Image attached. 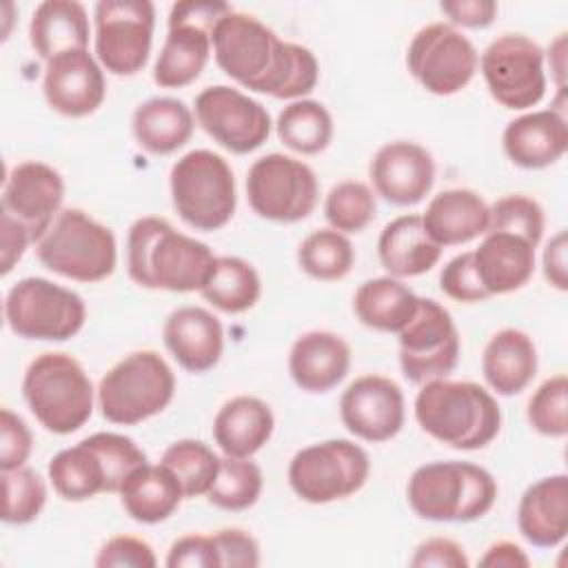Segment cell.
Segmentation results:
<instances>
[{
	"instance_id": "6da1fadb",
	"label": "cell",
	"mask_w": 568,
	"mask_h": 568,
	"mask_svg": "<svg viewBox=\"0 0 568 568\" xmlns=\"http://www.w3.org/2000/svg\"><path fill=\"white\" fill-rule=\"evenodd\" d=\"M217 67L248 91L277 100H302L320 80V64L308 47L282 40L248 13L229 11L211 33Z\"/></svg>"
},
{
	"instance_id": "7a4b0ae2",
	"label": "cell",
	"mask_w": 568,
	"mask_h": 568,
	"mask_svg": "<svg viewBox=\"0 0 568 568\" xmlns=\"http://www.w3.org/2000/svg\"><path fill=\"white\" fill-rule=\"evenodd\" d=\"M213 262L209 244L175 231L164 217L146 215L129 226L126 273L142 288L202 291Z\"/></svg>"
},
{
	"instance_id": "3957f363",
	"label": "cell",
	"mask_w": 568,
	"mask_h": 568,
	"mask_svg": "<svg viewBox=\"0 0 568 568\" xmlns=\"http://www.w3.org/2000/svg\"><path fill=\"white\" fill-rule=\"evenodd\" d=\"M413 410L426 435L457 450H479L501 428L497 399L477 382L446 377L426 382L415 397Z\"/></svg>"
},
{
	"instance_id": "277c9868",
	"label": "cell",
	"mask_w": 568,
	"mask_h": 568,
	"mask_svg": "<svg viewBox=\"0 0 568 568\" xmlns=\"http://www.w3.org/2000/svg\"><path fill=\"white\" fill-rule=\"evenodd\" d=\"M406 499L426 521L468 524L493 508L497 481L484 466L470 462H430L413 470Z\"/></svg>"
},
{
	"instance_id": "5b68a950",
	"label": "cell",
	"mask_w": 568,
	"mask_h": 568,
	"mask_svg": "<svg viewBox=\"0 0 568 568\" xmlns=\"http://www.w3.org/2000/svg\"><path fill=\"white\" fill-rule=\"evenodd\" d=\"M22 397L53 435H71L93 415L95 390L82 364L69 353H42L24 371Z\"/></svg>"
},
{
	"instance_id": "8992f818",
	"label": "cell",
	"mask_w": 568,
	"mask_h": 568,
	"mask_svg": "<svg viewBox=\"0 0 568 568\" xmlns=\"http://www.w3.org/2000/svg\"><path fill=\"white\" fill-rule=\"evenodd\" d=\"M175 395V375L155 351H135L111 366L98 384L102 417L118 426H135L162 413Z\"/></svg>"
},
{
	"instance_id": "52a82bcc",
	"label": "cell",
	"mask_w": 568,
	"mask_h": 568,
	"mask_svg": "<svg viewBox=\"0 0 568 568\" xmlns=\"http://www.w3.org/2000/svg\"><path fill=\"white\" fill-rule=\"evenodd\" d=\"M175 213L195 231H217L231 222L237 206L231 164L209 149L184 153L169 173Z\"/></svg>"
},
{
	"instance_id": "ba28073f",
	"label": "cell",
	"mask_w": 568,
	"mask_h": 568,
	"mask_svg": "<svg viewBox=\"0 0 568 568\" xmlns=\"http://www.w3.org/2000/svg\"><path fill=\"white\" fill-rule=\"evenodd\" d=\"M36 253L44 268L75 282L106 280L118 264L113 231L82 209H62Z\"/></svg>"
},
{
	"instance_id": "9c48e42d",
	"label": "cell",
	"mask_w": 568,
	"mask_h": 568,
	"mask_svg": "<svg viewBox=\"0 0 568 568\" xmlns=\"http://www.w3.org/2000/svg\"><path fill=\"white\" fill-rule=\"evenodd\" d=\"M4 320L11 333L38 342H67L87 322L84 300L47 277H22L4 297Z\"/></svg>"
},
{
	"instance_id": "30bf717a",
	"label": "cell",
	"mask_w": 568,
	"mask_h": 568,
	"mask_svg": "<svg viewBox=\"0 0 568 568\" xmlns=\"http://www.w3.org/2000/svg\"><path fill=\"white\" fill-rule=\"evenodd\" d=\"M233 7L226 2H175L169 11L166 38L153 67V82L162 89H182L195 82L213 51V27Z\"/></svg>"
},
{
	"instance_id": "8fae6325",
	"label": "cell",
	"mask_w": 568,
	"mask_h": 568,
	"mask_svg": "<svg viewBox=\"0 0 568 568\" xmlns=\"http://www.w3.org/2000/svg\"><path fill=\"white\" fill-rule=\"evenodd\" d=\"M371 475L368 453L351 439H326L297 450L288 486L306 504H331L362 490Z\"/></svg>"
},
{
	"instance_id": "7c38bea8",
	"label": "cell",
	"mask_w": 568,
	"mask_h": 568,
	"mask_svg": "<svg viewBox=\"0 0 568 568\" xmlns=\"http://www.w3.org/2000/svg\"><path fill=\"white\" fill-rule=\"evenodd\" d=\"M246 197L260 217L293 224L315 211L320 182L306 162L284 153H268L251 164L246 173Z\"/></svg>"
},
{
	"instance_id": "4fadbf2b",
	"label": "cell",
	"mask_w": 568,
	"mask_h": 568,
	"mask_svg": "<svg viewBox=\"0 0 568 568\" xmlns=\"http://www.w3.org/2000/svg\"><path fill=\"white\" fill-rule=\"evenodd\" d=\"M544 49L524 33L495 38L479 55V71L495 102L524 111L541 102L546 93Z\"/></svg>"
},
{
	"instance_id": "5bb4252c",
	"label": "cell",
	"mask_w": 568,
	"mask_h": 568,
	"mask_svg": "<svg viewBox=\"0 0 568 568\" xmlns=\"http://www.w3.org/2000/svg\"><path fill=\"white\" fill-rule=\"evenodd\" d=\"M95 58L113 75H135L144 69L153 29L155 7L149 0H100L93 9Z\"/></svg>"
},
{
	"instance_id": "9a60e30c",
	"label": "cell",
	"mask_w": 568,
	"mask_h": 568,
	"mask_svg": "<svg viewBox=\"0 0 568 568\" xmlns=\"http://www.w3.org/2000/svg\"><path fill=\"white\" fill-rule=\"evenodd\" d=\"M406 67L428 93L455 95L475 78L479 69V53L453 24L430 22L408 42Z\"/></svg>"
},
{
	"instance_id": "2e32d148",
	"label": "cell",
	"mask_w": 568,
	"mask_h": 568,
	"mask_svg": "<svg viewBox=\"0 0 568 568\" xmlns=\"http://www.w3.org/2000/svg\"><path fill=\"white\" fill-rule=\"evenodd\" d=\"M399 366L408 382L426 384L448 377L459 359V331L448 308L430 297H419L415 317L397 333Z\"/></svg>"
},
{
	"instance_id": "e0dca14e",
	"label": "cell",
	"mask_w": 568,
	"mask_h": 568,
	"mask_svg": "<svg viewBox=\"0 0 568 568\" xmlns=\"http://www.w3.org/2000/svg\"><path fill=\"white\" fill-rule=\"evenodd\" d=\"M197 124L226 151L246 155L260 149L273 129L266 106L229 84H213L195 98Z\"/></svg>"
},
{
	"instance_id": "ac0fdd59",
	"label": "cell",
	"mask_w": 568,
	"mask_h": 568,
	"mask_svg": "<svg viewBox=\"0 0 568 568\" xmlns=\"http://www.w3.org/2000/svg\"><path fill=\"white\" fill-rule=\"evenodd\" d=\"M62 175L51 164L27 160L16 164L4 178L0 215L11 217L27 229L33 244H38L62 211Z\"/></svg>"
},
{
	"instance_id": "d6986e66",
	"label": "cell",
	"mask_w": 568,
	"mask_h": 568,
	"mask_svg": "<svg viewBox=\"0 0 568 568\" xmlns=\"http://www.w3.org/2000/svg\"><path fill=\"white\" fill-rule=\"evenodd\" d=\"M339 417L351 435L371 444L388 442L404 426V393L390 377L362 375L342 393Z\"/></svg>"
},
{
	"instance_id": "ffe728a7",
	"label": "cell",
	"mask_w": 568,
	"mask_h": 568,
	"mask_svg": "<svg viewBox=\"0 0 568 568\" xmlns=\"http://www.w3.org/2000/svg\"><path fill=\"white\" fill-rule=\"evenodd\" d=\"M42 91L55 113L67 118L91 115L106 95L104 69L89 49L58 53L44 67Z\"/></svg>"
},
{
	"instance_id": "44dd1931",
	"label": "cell",
	"mask_w": 568,
	"mask_h": 568,
	"mask_svg": "<svg viewBox=\"0 0 568 568\" xmlns=\"http://www.w3.org/2000/svg\"><path fill=\"white\" fill-rule=\"evenodd\" d=\"M377 195L395 206L422 202L435 184V160L428 149L410 140L386 142L368 166Z\"/></svg>"
},
{
	"instance_id": "7402d4cb",
	"label": "cell",
	"mask_w": 568,
	"mask_h": 568,
	"mask_svg": "<svg viewBox=\"0 0 568 568\" xmlns=\"http://www.w3.org/2000/svg\"><path fill=\"white\" fill-rule=\"evenodd\" d=\"M162 339L173 359L189 373H206L217 366L224 353V328L202 306H180L169 313Z\"/></svg>"
},
{
	"instance_id": "603a6c76",
	"label": "cell",
	"mask_w": 568,
	"mask_h": 568,
	"mask_svg": "<svg viewBox=\"0 0 568 568\" xmlns=\"http://www.w3.org/2000/svg\"><path fill=\"white\" fill-rule=\"evenodd\" d=\"M506 158L535 171L559 162L568 149V124L557 109H541L510 120L501 135Z\"/></svg>"
},
{
	"instance_id": "cb8c5ba5",
	"label": "cell",
	"mask_w": 568,
	"mask_h": 568,
	"mask_svg": "<svg viewBox=\"0 0 568 568\" xmlns=\"http://www.w3.org/2000/svg\"><path fill=\"white\" fill-rule=\"evenodd\" d=\"M535 248L515 233H484V240L473 251V262L488 297L515 293L530 282L535 273Z\"/></svg>"
},
{
	"instance_id": "d4e9b609",
	"label": "cell",
	"mask_w": 568,
	"mask_h": 568,
	"mask_svg": "<svg viewBox=\"0 0 568 568\" xmlns=\"http://www.w3.org/2000/svg\"><path fill=\"white\" fill-rule=\"evenodd\" d=\"M351 368V346L331 331H308L300 335L288 353V373L297 388L306 393L333 390Z\"/></svg>"
},
{
	"instance_id": "484cf974",
	"label": "cell",
	"mask_w": 568,
	"mask_h": 568,
	"mask_svg": "<svg viewBox=\"0 0 568 568\" xmlns=\"http://www.w3.org/2000/svg\"><path fill=\"white\" fill-rule=\"evenodd\" d=\"M517 528L535 548H555L568 535V477L564 473L530 484L517 506Z\"/></svg>"
},
{
	"instance_id": "4316f807",
	"label": "cell",
	"mask_w": 568,
	"mask_h": 568,
	"mask_svg": "<svg viewBox=\"0 0 568 568\" xmlns=\"http://www.w3.org/2000/svg\"><path fill=\"white\" fill-rule=\"evenodd\" d=\"M422 222L428 235L444 248L484 235L490 211L486 200L473 189H446L428 202Z\"/></svg>"
},
{
	"instance_id": "83f0119b",
	"label": "cell",
	"mask_w": 568,
	"mask_h": 568,
	"mask_svg": "<svg viewBox=\"0 0 568 568\" xmlns=\"http://www.w3.org/2000/svg\"><path fill=\"white\" fill-rule=\"evenodd\" d=\"M271 406L253 395H237L213 417V439L226 457H253L273 435Z\"/></svg>"
},
{
	"instance_id": "f1b7e54d",
	"label": "cell",
	"mask_w": 568,
	"mask_h": 568,
	"mask_svg": "<svg viewBox=\"0 0 568 568\" xmlns=\"http://www.w3.org/2000/svg\"><path fill=\"white\" fill-rule=\"evenodd\" d=\"M537 364L535 342L519 328L497 331L481 353L484 379L497 395L504 397L526 390L537 375Z\"/></svg>"
},
{
	"instance_id": "f546056e",
	"label": "cell",
	"mask_w": 568,
	"mask_h": 568,
	"mask_svg": "<svg viewBox=\"0 0 568 568\" xmlns=\"http://www.w3.org/2000/svg\"><path fill=\"white\" fill-rule=\"evenodd\" d=\"M377 255L390 277H417L428 273L442 257V246L424 229L422 215L390 220L377 240Z\"/></svg>"
},
{
	"instance_id": "4dcf8cb0",
	"label": "cell",
	"mask_w": 568,
	"mask_h": 568,
	"mask_svg": "<svg viewBox=\"0 0 568 568\" xmlns=\"http://www.w3.org/2000/svg\"><path fill=\"white\" fill-rule=\"evenodd\" d=\"M195 129L193 111L178 98H149L131 118V131L140 149L151 155H171L182 149Z\"/></svg>"
},
{
	"instance_id": "1f68e13d",
	"label": "cell",
	"mask_w": 568,
	"mask_h": 568,
	"mask_svg": "<svg viewBox=\"0 0 568 568\" xmlns=\"http://www.w3.org/2000/svg\"><path fill=\"white\" fill-rule=\"evenodd\" d=\"M124 513L138 524L166 521L182 504L184 490L171 468L160 464L138 466L120 488Z\"/></svg>"
},
{
	"instance_id": "d6a6232c",
	"label": "cell",
	"mask_w": 568,
	"mask_h": 568,
	"mask_svg": "<svg viewBox=\"0 0 568 568\" xmlns=\"http://www.w3.org/2000/svg\"><path fill=\"white\" fill-rule=\"evenodd\" d=\"M89 16L82 2L44 0L33 9L29 42L44 62L64 51L89 49Z\"/></svg>"
},
{
	"instance_id": "836d02e7",
	"label": "cell",
	"mask_w": 568,
	"mask_h": 568,
	"mask_svg": "<svg viewBox=\"0 0 568 568\" xmlns=\"http://www.w3.org/2000/svg\"><path fill=\"white\" fill-rule=\"evenodd\" d=\"M417 308L419 295L390 275L362 282L353 295L357 320L379 333H399L415 317Z\"/></svg>"
},
{
	"instance_id": "e575fe53",
	"label": "cell",
	"mask_w": 568,
	"mask_h": 568,
	"mask_svg": "<svg viewBox=\"0 0 568 568\" xmlns=\"http://www.w3.org/2000/svg\"><path fill=\"white\" fill-rule=\"evenodd\" d=\"M47 473L53 490L67 501H87L100 493H109L104 464L87 439L55 453Z\"/></svg>"
},
{
	"instance_id": "d590c367",
	"label": "cell",
	"mask_w": 568,
	"mask_h": 568,
	"mask_svg": "<svg viewBox=\"0 0 568 568\" xmlns=\"http://www.w3.org/2000/svg\"><path fill=\"white\" fill-rule=\"evenodd\" d=\"M200 293L217 311L235 315L257 304L262 280L251 262L235 255H215L209 280Z\"/></svg>"
},
{
	"instance_id": "8d00e7d4",
	"label": "cell",
	"mask_w": 568,
	"mask_h": 568,
	"mask_svg": "<svg viewBox=\"0 0 568 568\" xmlns=\"http://www.w3.org/2000/svg\"><path fill=\"white\" fill-rule=\"evenodd\" d=\"M275 131L286 149L300 155H317L331 144L335 124L322 102L302 98L280 111Z\"/></svg>"
},
{
	"instance_id": "74e56055",
	"label": "cell",
	"mask_w": 568,
	"mask_h": 568,
	"mask_svg": "<svg viewBox=\"0 0 568 568\" xmlns=\"http://www.w3.org/2000/svg\"><path fill=\"white\" fill-rule=\"evenodd\" d=\"M297 264L317 282H337L351 273L355 248L344 233L335 229H317L300 242Z\"/></svg>"
},
{
	"instance_id": "f35d334b",
	"label": "cell",
	"mask_w": 568,
	"mask_h": 568,
	"mask_svg": "<svg viewBox=\"0 0 568 568\" xmlns=\"http://www.w3.org/2000/svg\"><path fill=\"white\" fill-rule=\"evenodd\" d=\"M264 488L262 470L251 457H222L217 477L206 493L211 506L229 513H240L260 499Z\"/></svg>"
},
{
	"instance_id": "ab89813d",
	"label": "cell",
	"mask_w": 568,
	"mask_h": 568,
	"mask_svg": "<svg viewBox=\"0 0 568 568\" xmlns=\"http://www.w3.org/2000/svg\"><path fill=\"white\" fill-rule=\"evenodd\" d=\"M160 462L173 470L184 497H202L211 490L222 457L200 439H178L162 453Z\"/></svg>"
},
{
	"instance_id": "60d3db41",
	"label": "cell",
	"mask_w": 568,
	"mask_h": 568,
	"mask_svg": "<svg viewBox=\"0 0 568 568\" xmlns=\"http://www.w3.org/2000/svg\"><path fill=\"white\" fill-rule=\"evenodd\" d=\"M377 204L368 184L357 180H342L326 193L324 217L331 229L351 235L362 233L375 217Z\"/></svg>"
},
{
	"instance_id": "b9f144b4",
	"label": "cell",
	"mask_w": 568,
	"mask_h": 568,
	"mask_svg": "<svg viewBox=\"0 0 568 568\" xmlns=\"http://www.w3.org/2000/svg\"><path fill=\"white\" fill-rule=\"evenodd\" d=\"M2 521L24 526L40 517L47 504L44 479L29 466L2 470Z\"/></svg>"
},
{
	"instance_id": "7bdbcfd3",
	"label": "cell",
	"mask_w": 568,
	"mask_h": 568,
	"mask_svg": "<svg viewBox=\"0 0 568 568\" xmlns=\"http://www.w3.org/2000/svg\"><path fill=\"white\" fill-rule=\"evenodd\" d=\"M532 430L546 437H566L568 433V377L564 373L548 377L528 399L526 408Z\"/></svg>"
},
{
	"instance_id": "ee69618b",
	"label": "cell",
	"mask_w": 568,
	"mask_h": 568,
	"mask_svg": "<svg viewBox=\"0 0 568 568\" xmlns=\"http://www.w3.org/2000/svg\"><path fill=\"white\" fill-rule=\"evenodd\" d=\"M488 231H506L528 240L532 246L541 242L544 235V209L537 200L519 193L504 195L495 200L490 206ZM486 231V233H488Z\"/></svg>"
},
{
	"instance_id": "f6af8a7d",
	"label": "cell",
	"mask_w": 568,
	"mask_h": 568,
	"mask_svg": "<svg viewBox=\"0 0 568 568\" xmlns=\"http://www.w3.org/2000/svg\"><path fill=\"white\" fill-rule=\"evenodd\" d=\"M95 453L100 455L104 470H106V481H109V493H120L124 479L142 464H146V453L126 435L120 433H93L84 437Z\"/></svg>"
},
{
	"instance_id": "bcb514c9",
	"label": "cell",
	"mask_w": 568,
	"mask_h": 568,
	"mask_svg": "<svg viewBox=\"0 0 568 568\" xmlns=\"http://www.w3.org/2000/svg\"><path fill=\"white\" fill-rule=\"evenodd\" d=\"M439 288L446 297L464 304H475L488 300V293L484 291L475 262H473V251L455 255L439 273Z\"/></svg>"
},
{
	"instance_id": "7dc6e473",
	"label": "cell",
	"mask_w": 568,
	"mask_h": 568,
	"mask_svg": "<svg viewBox=\"0 0 568 568\" xmlns=\"http://www.w3.org/2000/svg\"><path fill=\"white\" fill-rule=\"evenodd\" d=\"M98 568H155L158 557L149 541L133 535L109 537L95 557Z\"/></svg>"
},
{
	"instance_id": "c3c4849f",
	"label": "cell",
	"mask_w": 568,
	"mask_h": 568,
	"mask_svg": "<svg viewBox=\"0 0 568 568\" xmlns=\"http://www.w3.org/2000/svg\"><path fill=\"white\" fill-rule=\"evenodd\" d=\"M33 448V435L27 422L11 408L0 410V470H13L27 464Z\"/></svg>"
},
{
	"instance_id": "681fc988",
	"label": "cell",
	"mask_w": 568,
	"mask_h": 568,
	"mask_svg": "<svg viewBox=\"0 0 568 568\" xmlns=\"http://www.w3.org/2000/svg\"><path fill=\"white\" fill-rule=\"evenodd\" d=\"M217 550L220 568H255L260 566V544L242 528H222L211 532Z\"/></svg>"
},
{
	"instance_id": "f907efd6",
	"label": "cell",
	"mask_w": 568,
	"mask_h": 568,
	"mask_svg": "<svg viewBox=\"0 0 568 568\" xmlns=\"http://www.w3.org/2000/svg\"><path fill=\"white\" fill-rule=\"evenodd\" d=\"M169 568H220L213 535H184L175 539L169 548Z\"/></svg>"
},
{
	"instance_id": "816d5d0a",
	"label": "cell",
	"mask_w": 568,
	"mask_h": 568,
	"mask_svg": "<svg viewBox=\"0 0 568 568\" xmlns=\"http://www.w3.org/2000/svg\"><path fill=\"white\" fill-rule=\"evenodd\" d=\"M410 566H415V568H428V566L468 568L470 561H468L464 548L455 539L430 537L415 548V555L410 557Z\"/></svg>"
},
{
	"instance_id": "f5cc1de1",
	"label": "cell",
	"mask_w": 568,
	"mask_h": 568,
	"mask_svg": "<svg viewBox=\"0 0 568 568\" xmlns=\"http://www.w3.org/2000/svg\"><path fill=\"white\" fill-rule=\"evenodd\" d=\"M439 9L444 16H448V24L455 29H486L497 16V2L493 0H444Z\"/></svg>"
},
{
	"instance_id": "db71d44e",
	"label": "cell",
	"mask_w": 568,
	"mask_h": 568,
	"mask_svg": "<svg viewBox=\"0 0 568 568\" xmlns=\"http://www.w3.org/2000/svg\"><path fill=\"white\" fill-rule=\"evenodd\" d=\"M0 231H2V237H0V248H2L0 251V271H2V275H7L20 262V257L24 255L27 246L33 244V240L27 233V229H22L18 222H13L7 215H0Z\"/></svg>"
},
{
	"instance_id": "11a10c76",
	"label": "cell",
	"mask_w": 568,
	"mask_h": 568,
	"mask_svg": "<svg viewBox=\"0 0 568 568\" xmlns=\"http://www.w3.org/2000/svg\"><path fill=\"white\" fill-rule=\"evenodd\" d=\"M566 248H568V240H566V231H559L557 235H552L544 248V277L550 286H555L557 291H568V268H566Z\"/></svg>"
},
{
	"instance_id": "9f6ffc18",
	"label": "cell",
	"mask_w": 568,
	"mask_h": 568,
	"mask_svg": "<svg viewBox=\"0 0 568 568\" xmlns=\"http://www.w3.org/2000/svg\"><path fill=\"white\" fill-rule=\"evenodd\" d=\"M479 566H484V568H528L530 559L517 544L497 541V544L488 546V550L479 559Z\"/></svg>"
},
{
	"instance_id": "6f0895ef",
	"label": "cell",
	"mask_w": 568,
	"mask_h": 568,
	"mask_svg": "<svg viewBox=\"0 0 568 568\" xmlns=\"http://www.w3.org/2000/svg\"><path fill=\"white\" fill-rule=\"evenodd\" d=\"M550 71L557 75V89L564 93V75H566V33H559L557 40L548 47Z\"/></svg>"
}]
</instances>
